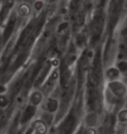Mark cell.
<instances>
[{"label": "cell", "instance_id": "9", "mask_svg": "<svg viewBox=\"0 0 127 134\" xmlns=\"http://www.w3.org/2000/svg\"><path fill=\"white\" fill-rule=\"evenodd\" d=\"M86 134H96V131L93 130V129H89L88 131H87Z\"/></svg>", "mask_w": 127, "mask_h": 134}, {"label": "cell", "instance_id": "5", "mask_svg": "<svg viewBox=\"0 0 127 134\" xmlns=\"http://www.w3.org/2000/svg\"><path fill=\"white\" fill-rule=\"evenodd\" d=\"M96 117H95V115H93V114H89L88 116H87V118H86V123L88 124L89 125H91V126H92L94 125H96Z\"/></svg>", "mask_w": 127, "mask_h": 134}, {"label": "cell", "instance_id": "6", "mask_svg": "<svg viewBox=\"0 0 127 134\" xmlns=\"http://www.w3.org/2000/svg\"><path fill=\"white\" fill-rule=\"evenodd\" d=\"M31 101H32V103H35V104H38V103H40V101H41V95L39 94V93H34L31 97Z\"/></svg>", "mask_w": 127, "mask_h": 134}, {"label": "cell", "instance_id": "7", "mask_svg": "<svg viewBox=\"0 0 127 134\" xmlns=\"http://www.w3.org/2000/svg\"><path fill=\"white\" fill-rule=\"evenodd\" d=\"M118 118L121 122H125V121H127V110H124L120 112V114L118 116Z\"/></svg>", "mask_w": 127, "mask_h": 134}, {"label": "cell", "instance_id": "3", "mask_svg": "<svg viewBox=\"0 0 127 134\" xmlns=\"http://www.w3.org/2000/svg\"><path fill=\"white\" fill-rule=\"evenodd\" d=\"M34 113H35L34 108H32V107L27 108L26 111L24 112V114L23 116V118H22V122L24 123V122H26V121H28L30 118H31L32 116H33Z\"/></svg>", "mask_w": 127, "mask_h": 134}, {"label": "cell", "instance_id": "4", "mask_svg": "<svg viewBox=\"0 0 127 134\" xmlns=\"http://www.w3.org/2000/svg\"><path fill=\"white\" fill-rule=\"evenodd\" d=\"M35 128L41 133L45 132V130H46V127H45V125H44V124L43 122H40V121H38V122L35 123Z\"/></svg>", "mask_w": 127, "mask_h": 134}, {"label": "cell", "instance_id": "2", "mask_svg": "<svg viewBox=\"0 0 127 134\" xmlns=\"http://www.w3.org/2000/svg\"><path fill=\"white\" fill-rule=\"evenodd\" d=\"M111 88L112 90V91L114 92V94L116 96H118V97H122L124 92H125V90H124V87L120 83L118 82H113L111 84Z\"/></svg>", "mask_w": 127, "mask_h": 134}, {"label": "cell", "instance_id": "1", "mask_svg": "<svg viewBox=\"0 0 127 134\" xmlns=\"http://www.w3.org/2000/svg\"><path fill=\"white\" fill-rule=\"evenodd\" d=\"M74 125H75V118L73 117L67 118L61 127V134H70L74 128Z\"/></svg>", "mask_w": 127, "mask_h": 134}, {"label": "cell", "instance_id": "8", "mask_svg": "<svg viewBox=\"0 0 127 134\" xmlns=\"http://www.w3.org/2000/svg\"><path fill=\"white\" fill-rule=\"evenodd\" d=\"M48 108L51 111H54L57 109V102L54 100H51L48 103Z\"/></svg>", "mask_w": 127, "mask_h": 134}]
</instances>
